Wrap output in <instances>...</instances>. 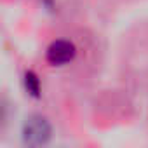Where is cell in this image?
Returning <instances> with one entry per match:
<instances>
[{
    "instance_id": "cell-1",
    "label": "cell",
    "mask_w": 148,
    "mask_h": 148,
    "mask_svg": "<svg viewBox=\"0 0 148 148\" xmlns=\"http://www.w3.org/2000/svg\"><path fill=\"white\" fill-rule=\"evenodd\" d=\"M51 136H52V127L44 115L33 113L25 120L21 138L26 148H42L49 143Z\"/></svg>"
},
{
    "instance_id": "cell-3",
    "label": "cell",
    "mask_w": 148,
    "mask_h": 148,
    "mask_svg": "<svg viewBox=\"0 0 148 148\" xmlns=\"http://www.w3.org/2000/svg\"><path fill=\"white\" fill-rule=\"evenodd\" d=\"M25 87H26V91H28L30 96L40 98V80H38V77H37L35 71L28 70L25 73Z\"/></svg>"
},
{
    "instance_id": "cell-4",
    "label": "cell",
    "mask_w": 148,
    "mask_h": 148,
    "mask_svg": "<svg viewBox=\"0 0 148 148\" xmlns=\"http://www.w3.org/2000/svg\"><path fill=\"white\" fill-rule=\"evenodd\" d=\"M0 119H2V108H0Z\"/></svg>"
},
{
    "instance_id": "cell-2",
    "label": "cell",
    "mask_w": 148,
    "mask_h": 148,
    "mask_svg": "<svg viewBox=\"0 0 148 148\" xmlns=\"http://www.w3.org/2000/svg\"><path fill=\"white\" fill-rule=\"evenodd\" d=\"M75 45L70 40H54L47 49V61L54 66H61L75 58Z\"/></svg>"
}]
</instances>
